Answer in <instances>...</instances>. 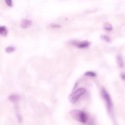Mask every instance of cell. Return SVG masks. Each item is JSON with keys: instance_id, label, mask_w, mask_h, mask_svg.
Segmentation results:
<instances>
[{"instance_id": "cell-9", "label": "cell", "mask_w": 125, "mask_h": 125, "mask_svg": "<svg viewBox=\"0 0 125 125\" xmlns=\"http://www.w3.org/2000/svg\"><path fill=\"white\" fill-rule=\"evenodd\" d=\"M101 38L103 40H104L106 42H110L111 41L110 37L106 35H105V34L101 35Z\"/></svg>"}, {"instance_id": "cell-11", "label": "cell", "mask_w": 125, "mask_h": 125, "mask_svg": "<svg viewBox=\"0 0 125 125\" xmlns=\"http://www.w3.org/2000/svg\"><path fill=\"white\" fill-rule=\"evenodd\" d=\"M10 101L12 102H16L18 99V97L16 95H11L9 97Z\"/></svg>"}, {"instance_id": "cell-3", "label": "cell", "mask_w": 125, "mask_h": 125, "mask_svg": "<svg viewBox=\"0 0 125 125\" xmlns=\"http://www.w3.org/2000/svg\"><path fill=\"white\" fill-rule=\"evenodd\" d=\"M101 94L105 103L107 110L109 112H111L112 109L113 104H112V102L111 98L110 95L107 92L106 89L104 87H103L101 89Z\"/></svg>"}, {"instance_id": "cell-16", "label": "cell", "mask_w": 125, "mask_h": 125, "mask_svg": "<svg viewBox=\"0 0 125 125\" xmlns=\"http://www.w3.org/2000/svg\"><path fill=\"white\" fill-rule=\"evenodd\" d=\"M88 125H94V124H93V123H90L89 124H88Z\"/></svg>"}, {"instance_id": "cell-12", "label": "cell", "mask_w": 125, "mask_h": 125, "mask_svg": "<svg viewBox=\"0 0 125 125\" xmlns=\"http://www.w3.org/2000/svg\"><path fill=\"white\" fill-rule=\"evenodd\" d=\"M84 75L86 76H91V77H95L96 76V74L92 71H86L85 72Z\"/></svg>"}, {"instance_id": "cell-1", "label": "cell", "mask_w": 125, "mask_h": 125, "mask_svg": "<svg viewBox=\"0 0 125 125\" xmlns=\"http://www.w3.org/2000/svg\"><path fill=\"white\" fill-rule=\"evenodd\" d=\"M69 114L74 120L82 124H85L87 121V116L83 111L78 109H73L69 112Z\"/></svg>"}, {"instance_id": "cell-6", "label": "cell", "mask_w": 125, "mask_h": 125, "mask_svg": "<svg viewBox=\"0 0 125 125\" xmlns=\"http://www.w3.org/2000/svg\"><path fill=\"white\" fill-rule=\"evenodd\" d=\"M116 59H117V62L118 66L120 68H123L124 66V61L122 55H118L117 56Z\"/></svg>"}, {"instance_id": "cell-14", "label": "cell", "mask_w": 125, "mask_h": 125, "mask_svg": "<svg viewBox=\"0 0 125 125\" xmlns=\"http://www.w3.org/2000/svg\"><path fill=\"white\" fill-rule=\"evenodd\" d=\"M6 2V3H7V4L10 6L12 5V1L11 0H5V1Z\"/></svg>"}, {"instance_id": "cell-8", "label": "cell", "mask_w": 125, "mask_h": 125, "mask_svg": "<svg viewBox=\"0 0 125 125\" xmlns=\"http://www.w3.org/2000/svg\"><path fill=\"white\" fill-rule=\"evenodd\" d=\"M7 29L5 26H1L0 27V34L3 36H5L7 34Z\"/></svg>"}, {"instance_id": "cell-5", "label": "cell", "mask_w": 125, "mask_h": 125, "mask_svg": "<svg viewBox=\"0 0 125 125\" xmlns=\"http://www.w3.org/2000/svg\"><path fill=\"white\" fill-rule=\"evenodd\" d=\"M90 44V42L87 41H83L81 42H78L76 44V46L80 48H84L88 47Z\"/></svg>"}, {"instance_id": "cell-15", "label": "cell", "mask_w": 125, "mask_h": 125, "mask_svg": "<svg viewBox=\"0 0 125 125\" xmlns=\"http://www.w3.org/2000/svg\"><path fill=\"white\" fill-rule=\"evenodd\" d=\"M120 76H121V79L123 80H124V81L125 80V73H121Z\"/></svg>"}, {"instance_id": "cell-13", "label": "cell", "mask_w": 125, "mask_h": 125, "mask_svg": "<svg viewBox=\"0 0 125 125\" xmlns=\"http://www.w3.org/2000/svg\"><path fill=\"white\" fill-rule=\"evenodd\" d=\"M52 28H58L59 27H61V26L60 24H54V23H51L50 24Z\"/></svg>"}, {"instance_id": "cell-10", "label": "cell", "mask_w": 125, "mask_h": 125, "mask_svg": "<svg viewBox=\"0 0 125 125\" xmlns=\"http://www.w3.org/2000/svg\"><path fill=\"white\" fill-rule=\"evenodd\" d=\"M16 49V48L15 46L12 45H10L6 47L5 51L7 52H13Z\"/></svg>"}, {"instance_id": "cell-4", "label": "cell", "mask_w": 125, "mask_h": 125, "mask_svg": "<svg viewBox=\"0 0 125 125\" xmlns=\"http://www.w3.org/2000/svg\"><path fill=\"white\" fill-rule=\"evenodd\" d=\"M32 24V21L26 19H23L21 20L20 26L21 27L23 28H26L28 27H29L31 24Z\"/></svg>"}, {"instance_id": "cell-7", "label": "cell", "mask_w": 125, "mask_h": 125, "mask_svg": "<svg viewBox=\"0 0 125 125\" xmlns=\"http://www.w3.org/2000/svg\"><path fill=\"white\" fill-rule=\"evenodd\" d=\"M103 26H104V29H105L106 30L108 31H111L113 29L112 25H111V24L110 22H107V21L104 22V23Z\"/></svg>"}, {"instance_id": "cell-2", "label": "cell", "mask_w": 125, "mask_h": 125, "mask_svg": "<svg viewBox=\"0 0 125 125\" xmlns=\"http://www.w3.org/2000/svg\"><path fill=\"white\" fill-rule=\"evenodd\" d=\"M86 89L83 87H81L71 93L68 96V100L72 104L75 103L80 98V97L82 96L85 92Z\"/></svg>"}]
</instances>
